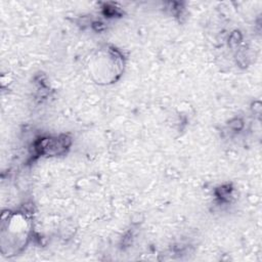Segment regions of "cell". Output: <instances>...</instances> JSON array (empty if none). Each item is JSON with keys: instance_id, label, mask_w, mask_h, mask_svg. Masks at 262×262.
Wrapping results in <instances>:
<instances>
[{"instance_id": "6da1fadb", "label": "cell", "mask_w": 262, "mask_h": 262, "mask_svg": "<svg viewBox=\"0 0 262 262\" xmlns=\"http://www.w3.org/2000/svg\"><path fill=\"white\" fill-rule=\"evenodd\" d=\"M122 69L121 57L111 50L100 51L91 62V72L98 76L99 81L111 82L116 80Z\"/></svg>"}]
</instances>
